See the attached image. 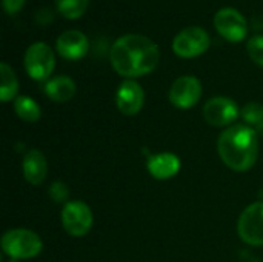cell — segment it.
I'll list each match as a JSON object with an SVG mask.
<instances>
[{"label": "cell", "instance_id": "cell-1", "mask_svg": "<svg viewBox=\"0 0 263 262\" xmlns=\"http://www.w3.org/2000/svg\"><path fill=\"white\" fill-rule=\"evenodd\" d=\"M109 60L117 74L123 77H140L153 73L160 62L157 45L142 34L119 37L109 51Z\"/></svg>", "mask_w": 263, "mask_h": 262}, {"label": "cell", "instance_id": "cell-2", "mask_svg": "<svg viewBox=\"0 0 263 262\" xmlns=\"http://www.w3.org/2000/svg\"><path fill=\"white\" fill-rule=\"evenodd\" d=\"M217 151L227 167L234 171H247L259 156L257 133L248 125H233L219 136Z\"/></svg>", "mask_w": 263, "mask_h": 262}, {"label": "cell", "instance_id": "cell-3", "mask_svg": "<svg viewBox=\"0 0 263 262\" xmlns=\"http://www.w3.org/2000/svg\"><path fill=\"white\" fill-rule=\"evenodd\" d=\"M2 249L11 259H31L42 252L43 242L40 236L31 230L14 229L2 236Z\"/></svg>", "mask_w": 263, "mask_h": 262}, {"label": "cell", "instance_id": "cell-4", "mask_svg": "<svg viewBox=\"0 0 263 262\" xmlns=\"http://www.w3.org/2000/svg\"><path fill=\"white\" fill-rule=\"evenodd\" d=\"M23 65L28 76L34 80H46L55 66V57L49 45L45 42H35L28 46L23 57Z\"/></svg>", "mask_w": 263, "mask_h": 262}, {"label": "cell", "instance_id": "cell-5", "mask_svg": "<svg viewBox=\"0 0 263 262\" xmlns=\"http://www.w3.org/2000/svg\"><path fill=\"white\" fill-rule=\"evenodd\" d=\"M211 45L210 34L200 26H188L177 32L173 40V51L182 59H194L202 56Z\"/></svg>", "mask_w": 263, "mask_h": 262}, {"label": "cell", "instance_id": "cell-6", "mask_svg": "<svg viewBox=\"0 0 263 262\" xmlns=\"http://www.w3.org/2000/svg\"><path fill=\"white\" fill-rule=\"evenodd\" d=\"M214 28L225 40L233 43L242 42L248 34V25L245 17L231 6L222 8L216 12Z\"/></svg>", "mask_w": 263, "mask_h": 262}, {"label": "cell", "instance_id": "cell-7", "mask_svg": "<svg viewBox=\"0 0 263 262\" xmlns=\"http://www.w3.org/2000/svg\"><path fill=\"white\" fill-rule=\"evenodd\" d=\"M62 225L68 235L74 238L85 236L92 227L91 208L82 201H71L63 207Z\"/></svg>", "mask_w": 263, "mask_h": 262}, {"label": "cell", "instance_id": "cell-8", "mask_svg": "<svg viewBox=\"0 0 263 262\" xmlns=\"http://www.w3.org/2000/svg\"><path fill=\"white\" fill-rule=\"evenodd\" d=\"M239 236L250 246H263V202H256L243 210L237 224Z\"/></svg>", "mask_w": 263, "mask_h": 262}, {"label": "cell", "instance_id": "cell-9", "mask_svg": "<svg viewBox=\"0 0 263 262\" xmlns=\"http://www.w3.org/2000/svg\"><path fill=\"white\" fill-rule=\"evenodd\" d=\"M168 97L174 107L180 110H188L200 100L202 83L194 76H182L176 79L171 85Z\"/></svg>", "mask_w": 263, "mask_h": 262}, {"label": "cell", "instance_id": "cell-10", "mask_svg": "<svg viewBox=\"0 0 263 262\" xmlns=\"http://www.w3.org/2000/svg\"><path fill=\"white\" fill-rule=\"evenodd\" d=\"M239 107L230 97H213L203 107L205 120L213 127H227L239 117Z\"/></svg>", "mask_w": 263, "mask_h": 262}, {"label": "cell", "instance_id": "cell-11", "mask_svg": "<svg viewBox=\"0 0 263 262\" xmlns=\"http://www.w3.org/2000/svg\"><path fill=\"white\" fill-rule=\"evenodd\" d=\"M116 103L122 114L136 116L145 103V91L136 80L128 79L120 83L116 94Z\"/></svg>", "mask_w": 263, "mask_h": 262}, {"label": "cell", "instance_id": "cell-12", "mask_svg": "<svg viewBox=\"0 0 263 262\" xmlns=\"http://www.w3.org/2000/svg\"><path fill=\"white\" fill-rule=\"evenodd\" d=\"M88 37L79 29H69L57 37V53L66 60H79L88 53Z\"/></svg>", "mask_w": 263, "mask_h": 262}, {"label": "cell", "instance_id": "cell-13", "mask_svg": "<svg viewBox=\"0 0 263 262\" xmlns=\"http://www.w3.org/2000/svg\"><path fill=\"white\" fill-rule=\"evenodd\" d=\"M22 171H23V178L31 185L43 184L48 174V162L43 153L39 150H29L23 158Z\"/></svg>", "mask_w": 263, "mask_h": 262}, {"label": "cell", "instance_id": "cell-14", "mask_svg": "<svg viewBox=\"0 0 263 262\" xmlns=\"http://www.w3.org/2000/svg\"><path fill=\"white\" fill-rule=\"evenodd\" d=\"M180 170V159L173 153H160L148 159V171L153 178L165 181L174 178Z\"/></svg>", "mask_w": 263, "mask_h": 262}, {"label": "cell", "instance_id": "cell-15", "mask_svg": "<svg viewBox=\"0 0 263 262\" xmlns=\"http://www.w3.org/2000/svg\"><path fill=\"white\" fill-rule=\"evenodd\" d=\"M45 93L54 102H68L76 94V83L68 76H55L46 82Z\"/></svg>", "mask_w": 263, "mask_h": 262}, {"label": "cell", "instance_id": "cell-16", "mask_svg": "<svg viewBox=\"0 0 263 262\" xmlns=\"http://www.w3.org/2000/svg\"><path fill=\"white\" fill-rule=\"evenodd\" d=\"M0 74H2V85H0V99L2 102H9L15 97L18 91V80L15 73L8 63H0Z\"/></svg>", "mask_w": 263, "mask_h": 262}, {"label": "cell", "instance_id": "cell-17", "mask_svg": "<svg viewBox=\"0 0 263 262\" xmlns=\"http://www.w3.org/2000/svg\"><path fill=\"white\" fill-rule=\"evenodd\" d=\"M14 110L17 116L25 122H37L40 119V107L39 103L28 97V96H18L14 100Z\"/></svg>", "mask_w": 263, "mask_h": 262}, {"label": "cell", "instance_id": "cell-18", "mask_svg": "<svg viewBox=\"0 0 263 262\" xmlns=\"http://www.w3.org/2000/svg\"><path fill=\"white\" fill-rule=\"evenodd\" d=\"M89 0H55V8L68 20L80 19L88 9Z\"/></svg>", "mask_w": 263, "mask_h": 262}, {"label": "cell", "instance_id": "cell-19", "mask_svg": "<svg viewBox=\"0 0 263 262\" xmlns=\"http://www.w3.org/2000/svg\"><path fill=\"white\" fill-rule=\"evenodd\" d=\"M240 116L250 125H262L263 124V105L257 102H251L243 107Z\"/></svg>", "mask_w": 263, "mask_h": 262}, {"label": "cell", "instance_id": "cell-20", "mask_svg": "<svg viewBox=\"0 0 263 262\" xmlns=\"http://www.w3.org/2000/svg\"><path fill=\"white\" fill-rule=\"evenodd\" d=\"M247 51L254 63L263 66V36L251 37L247 43Z\"/></svg>", "mask_w": 263, "mask_h": 262}, {"label": "cell", "instance_id": "cell-21", "mask_svg": "<svg viewBox=\"0 0 263 262\" xmlns=\"http://www.w3.org/2000/svg\"><path fill=\"white\" fill-rule=\"evenodd\" d=\"M49 195L55 202H65L69 196V190L63 182H54L49 188Z\"/></svg>", "mask_w": 263, "mask_h": 262}, {"label": "cell", "instance_id": "cell-22", "mask_svg": "<svg viewBox=\"0 0 263 262\" xmlns=\"http://www.w3.org/2000/svg\"><path fill=\"white\" fill-rule=\"evenodd\" d=\"M2 5H3V11L9 15H14L17 14L23 5H25V0H2Z\"/></svg>", "mask_w": 263, "mask_h": 262}, {"label": "cell", "instance_id": "cell-23", "mask_svg": "<svg viewBox=\"0 0 263 262\" xmlns=\"http://www.w3.org/2000/svg\"><path fill=\"white\" fill-rule=\"evenodd\" d=\"M9 262H18V261H17V259H11V261H9Z\"/></svg>", "mask_w": 263, "mask_h": 262}]
</instances>
